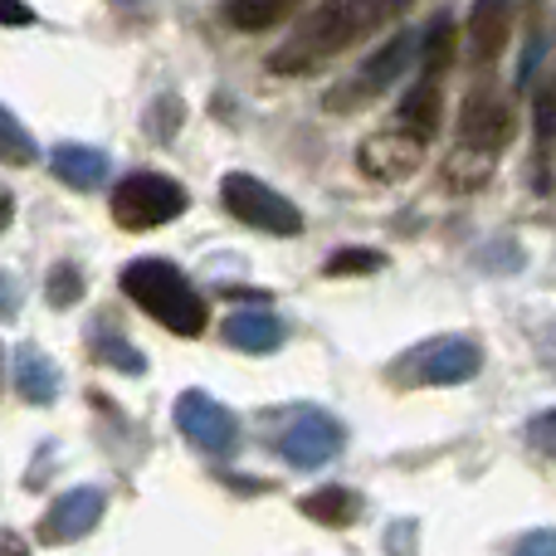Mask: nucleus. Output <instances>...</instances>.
<instances>
[{
    "label": "nucleus",
    "mask_w": 556,
    "mask_h": 556,
    "mask_svg": "<svg viewBox=\"0 0 556 556\" xmlns=\"http://www.w3.org/2000/svg\"><path fill=\"white\" fill-rule=\"evenodd\" d=\"M552 162H556V74L538 88V191H552Z\"/></svg>",
    "instance_id": "18"
},
{
    "label": "nucleus",
    "mask_w": 556,
    "mask_h": 556,
    "mask_svg": "<svg viewBox=\"0 0 556 556\" xmlns=\"http://www.w3.org/2000/svg\"><path fill=\"white\" fill-rule=\"evenodd\" d=\"M123 293L142 307L152 323H162L176 337H201L211 323L205 298L186 283V274L172 260H137L123 269Z\"/></svg>",
    "instance_id": "3"
},
{
    "label": "nucleus",
    "mask_w": 556,
    "mask_h": 556,
    "mask_svg": "<svg viewBox=\"0 0 556 556\" xmlns=\"http://www.w3.org/2000/svg\"><path fill=\"white\" fill-rule=\"evenodd\" d=\"M420 54V45H415V35L410 29H395L391 39H386L381 49H376L371 59H366L362 68H356L352 78H346L342 88H332L327 93V113H356V108H366V103H376V98L386 93V88L395 84V78L410 68V59Z\"/></svg>",
    "instance_id": "6"
},
{
    "label": "nucleus",
    "mask_w": 556,
    "mask_h": 556,
    "mask_svg": "<svg viewBox=\"0 0 556 556\" xmlns=\"http://www.w3.org/2000/svg\"><path fill=\"white\" fill-rule=\"evenodd\" d=\"M307 0H225V20L240 35H264V29L283 25L293 10H303Z\"/></svg>",
    "instance_id": "16"
},
{
    "label": "nucleus",
    "mask_w": 556,
    "mask_h": 556,
    "mask_svg": "<svg viewBox=\"0 0 556 556\" xmlns=\"http://www.w3.org/2000/svg\"><path fill=\"white\" fill-rule=\"evenodd\" d=\"M103 489H68L64 498H54V508L45 513L39 522V538L45 542H74V538H88L103 518Z\"/></svg>",
    "instance_id": "12"
},
{
    "label": "nucleus",
    "mask_w": 556,
    "mask_h": 556,
    "mask_svg": "<svg viewBox=\"0 0 556 556\" xmlns=\"http://www.w3.org/2000/svg\"><path fill=\"white\" fill-rule=\"evenodd\" d=\"M98 356H103V362H113V366H123V371H142V356H137L132 346L123 342V337H103Z\"/></svg>",
    "instance_id": "25"
},
{
    "label": "nucleus",
    "mask_w": 556,
    "mask_h": 556,
    "mask_svg": "<svg viewBox=\"0 0 556 556\" xmlns=\"http://www.w3.org/2000/svg\"><path fill=\"white\" fill-rule=\"evenodd\" d=\"M518 556H556V532H528L518 542Z\"/></svg>",
    "instance_id": "27"
},
{
    "label": "nucleus",
    "mask_w": 556,
    "mask_h": 556,
    "mask_svg": "<svg viewBox=\"0 0 556 556\" xmlns=\"http://www.w3.org/2000/svg\"><path fill=\"white\" fill-rule=\"evenodd\" d=\"M410 0H323L317 10H307V20L269 54V68L283 78L293 74H317L323 64H332L337 54H346L352 45H362L366 35L395 20Z\"/></svg>",
    "instance_id": "1"
},
{
    "label": "nucleus",
    "mask_w": 556,
    "mask_h": 556,
    "mask_svg": "<svg viewBox=\"0 0 556 556\" xmlns=\"http://www.w3.org/2000/svg\"><path fill=\"white\" fill-rule=\"evenodd\" d=\"M513 132H518L513 93H503V84H493V74L473 78V88L464 93L459 108V142L444 156V186L450 191H479L493 176L498 156L508 152Z\"/></svg>",
    "instance_id": "2"
},
{
    "label": "nucleus",
    "mask_w": 556,
    "mask_h": 556,
    "mask_svg": "<svg viewBox=\"0 0 556 556\" xmlns=\"http://www.w3.org/2000/svg\"><path fill=\"white\" fill-rule=\"evenodd\" d=\"M186 211V186L166 172H132L113 186V225H123L127 235L172 225Z\"/></svg>",
    "instance_id": "4"
},
{
    "label": "nucleus",
    "mask_w": 556,
    "mask_h": 556,
    "mask_svg": "<svg viewBox=\"0 0 556 556\" xmlns=\"http://www.w3.org/2000/svg\"><path fill=\"white\" fill-rule=\"evenodd\" d=\"M0 127H5V162H10V166L29 162V156H35V142L25 137V127H20V117L10 113V108L0 113Z\"/></svg>",
    "instance_id": "22"
},
{
    "label": "nucleus",
    "mask_w": 556,
    "mask_h": 556,
    "mask_svg": "<svg viewBox=\"0 0 556 556\" xmlns=\"http://www.w3.org/2000/svg\"><path fill=\"white\" fill-rule=\"evenodd\" d=\"M528 440L538 444L542 454H552V459H556V410H542L538 420L528 425Z\"/></svg>",
    "instance_id": "26"
},
{
    "label": "nucleus",
    "mask_w": 556,
    "mask_h": 556,
    "mask_svg": "<svg viewBox=\"0 0 556 556\" xmlns=\"http://www.w3.org/2000/svg\"><path fill=\"white\" fill-rule=\"evenodd\" d=\"M78 293H84V278H78V269H74V264H59V269L49 274V303L68 307Z\"/></svg>",
    "instance_id": "23"
},
{
    "label": "nucleus",
    "mask_w": 556,
    "mask_h": 556,
    "mask_svg": "<svg viewBox=\"0 0 556 556\" xmlns=\"http://www.w3.org/2000/svg\"><path fill=\"white\" fill-rule=\"evenodd\" d=\"M225 342H230L235 352H250V356L278 352L283 323H278L274 313H235V317H225Z\"/></svg>",
    "instance_id": "14"
},
{
    "label": "nucleus",
    "mask_w": 556,
    "mask_h": 556,
    "mask_svg": "<svg viewBox=\"0 0 556 556\" xmlns=\"http://www.w3.org/2000/svg\"><path fill=\"white\" fill-rule=\"evenodd\" d=\"M5 5V25H25V20H35V10H25L20 0H0Z\"/></svg>",
    "instance_id": "28"
},
{
    "label": "nucleus",
    "mask_w": 556,
    "mask_h": 556,
    "mask_svg": "<svg viewBox=\"0 0 556 556\" xmlns=\"http://www.w3.org/2000/svg\"><path fill=\"white\" fill-rule=\"evenodd\" d=\"M337 450H342V425L323 410H303L278 440V454L293 469H323L327 459H337Z\"/></svg>",
    "instance_id": "10"
},
{
    "label": "nucleus",
    "mask_w": 556,
    "mask_h": 556,
    "mask_svg": "<svg viewBox=\"0 0 556 556\" xmlns=\"http://www.w3.org/2000/svg\"><path fill=\"white\" fill-rule=\"evenodd\" d=\"M220 205L240 225H250V230H260V235H278V240H288V235L303 230L298 205L288 201V195H278L274 186H264L260 176H250V172H230V176H225V181H220Z\"/></svg>",
    "instance_id": "5"
},
{
    "label": "nucleus",
    "mask_w": 556,
    "mask_h": 556,
    "mask_svg": "<svg viewBox=\"0 0 556 556\" xmlns=\"http://www.w3.org/2000/svg\"><path fill=\"white\" fill-rule=\"evenodd\" d=\"M298 508L313 522H327V528H346V522L362 518V498H356L352 489H317V493H307Z\"/></svg>",
    "instance_id": "20"
},
{
    "label": "nucleus",
    "mask_w": 556,
    "mask_h": 556,
    "mask_svg": "<svg viewBox=\"0 0 556 556\" xmlns=\"http://www.w3.org/2000/svg\"><path fill=\"white\" fill-rule=\"evenodd\" d=\"M538 49H542V0H528V49H522V68H518L522 84L538 68Z\"/></svg>",
    "instance_id": "24"
},
{
    "label": "nucleus",
    "mask_w": 556,
    "mask_h": 556,
    "mask_svg": "<svg viewBox=\"0 0 556 556\" xmlns=\"http://www.w3.org/2000/svg\"><path fill=\"white\" fill-rule=\"evenodd\" d=\"M15 386H20V395H25V401L49 405V401L59 395V371H54V362H49L45 352H35V346H25V352L15 356Z\"/></svg>",
    "instance_id": "17"
},
{
    "label": "nucleus",
    "mask_w": 556,
    "mask_h": 556,
    "mask_svg": "<svg viewBox=\"0 0 556 556\" xmlns=\"http://www.w3.org/2000/svg\"><path fill=\"white\" fill-rule=\"evenodd\" d=\"M440 117H444V78H420V84L401 98V108H395L391 123L430 147L434 132H440Z\"/></svg>",
    "instance_id": "13"
},
{
    "label": "nucleus",
    "mask_w": 556,
    "mask_h": 556,
    "mask_svg": "<svg viewBox=\"0 0 556 556\" xmlns=\"http://www.w3.org/2000/svg\"><path fill=\"white\" fill-rule=\"evenodd\" d=\"M5 556H29V552H25V542H20L15 532H10V538H5Z\"/></svg>",
    "instance_id": "29"
},
{
    "label": "nucleus",
    "mask_w": 556,
    "mask_h": 556,
    "mask_svg": "<svg viewBox=\"0 0 556 556\" xmlns=\"http://www.w3.org/2000/svg\"><path fill=\"white\" fill-rule=\"evenodd\" d=\"M425 162V142L410 132H401V127H381V132H371L362 142V152H356V166H362V176H371V181H405V176H415Z\"/></svg>",
    "instance_id": "9"
},
{
    "label": "nucleus",
    "mask_w": 556,
    "mask_h": 556,
    "mask_svg": "<svg viewBox=\"0 0 556 556\" xmlns=\"http://www.w3.org/2000/svg\"><path fill=\"white\" fill-rule=\"evenodd\" d=\"M176 430L205 454H225V450H235V440H240L235 415L205 391H186L181 401H176Z\"/></svg>",
    "instance_id": "8"
},
{
    "label": "nucleus",
    "mask_w": 556,
    "mask_h": 556,
    "mask_svg": "<svg viewBox=\"0 0 556 556\" xmlns=\"http://www.w3.org/2000/svg\"><path fill=\"white\" fill-rule=\"evenodd\" d=\"M454 49H459V29L450 15H434V25L420 39V78H444L454 68Z\"/></svg>",
    "instance_id": "19"
},
{
    "label": "nucleus",
    "mask_w": 556,
    "mask_h": 556,
    "mask_svg": "<svg viewBox=\"0 0 556 556\" xmlns=\"http://www.w3.org/2000/svg\"><path fill=\"white\" fill-rule=\"evenodd\" d=\"M381 264H386L381 250H337V254H327L323 274L327 278H362V274H376Z\"/></svg>",
    "instance_id": "21"
},
{
    "label": "nucleus",
    "mask_w": 556,
    "mask_h": 556,
    "mask_svg": "<svg viewBox=\"0 0 556 556\" xmlns=\"http://www.w3.org/2000/svg\"><path fill=\"white\" fill-rule=\"evenodd\" d=\"M479 366H483V352L469 337H440L434 346H425V352L415 356V376H420L425 386H459V381H469V376H479Z\"/></svg>",
    "instance_id": "11"
},
{
    "label": "nucleus",
    "mask_w": 556,
    "mask_h": 556,
    "mask_svg": "<svg viewBox=\"0 0 556 556\" xmlns=\"http://www.w3.org/2000/svg\"><path fill=\"white\" fill-rule=\"evenodd\" d=\"M49 166H54V176L64 186H78V191H93V186H103L108 176V156L98 152V147H54V156H49Z\"/></svg>",
    "instance_id": "15"
},
{
    "label": "nucleus",
    "mask_w": 556,
    "mask_h": 556,
    "mask_svg": "<svg viewBox=\"0 0 556 556\" xmlns=\"http://www.w3.org/2000/svg\"><path fill=\"white\" fill-rule=\"evenodd\" d=\"M513 25H518V5L513 0H473L469 25H464V45H469V64L479 78L493 74L498 54L508 49Z\"/></svg>",
    "instance_id": "7"
}]
</instances>
